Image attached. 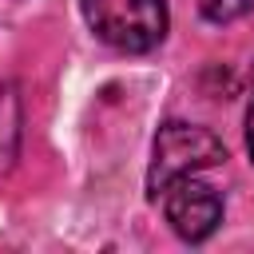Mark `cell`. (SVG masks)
Listing matches in <instances>:
<instances>
[{
	"label": "cell",
	"mask_w": 254,
	"mask_h": 254,
	"mask_svg": "<svg viewBox=\"0 0 254 254\" xmlns=\"http://www.w3.org/2000/svg\"><path fill=\"white\" fill-rule=\"evenodd\" d=\"M198 12L210 24H230L246 12H254V0H198Z\"/></svg>",
	"instance_id": "obj_5"
},
{
	"label": "cell",
	"mask_w": 254,
	"mask_h": 254,
	"mask_svg": "<svg viewBox=\"0 0 254 254\" xmlns=\"http://www.w3.org/2000/svg\"><path fill=\"white\" fill-rule=\"evenodd\" d=\"M246 147H250V163H254V95H250V107H246Z\"/></svg>",
	"instance_id": "obj_6"
},
{
	"label": "cell",
	"mask_w": 254,
	"mask_h": 254,
	"mask_svg": "<svg viewBox=\"0 0 254 254\" xmlns=\"http://www.w3.org/2000/svg\"><path fill=\"white\" fill-rule=\"evenodd\" d=\"M226 159V147L214 131L194 127V123H163L155 135V151H151V171H147V190L151 198H159L175 179L210 171Z\"/></svg>",
	"instance_id": "obj_1"
},
{
	"label": "cell",
	"mask_w": 254,
	"mask_h": 254,
	"mask_svg": "<svg viewBox=\"0 0 254 254\" xmlns=\"http://www.w3.org/2000/svg\"><path fill=\"white\" fill-rule=\"evenodd\" d=\"M83 16L119 52H151L167 36V0H83Z\"/></svg>",
	"instance_id": "obj_2"
},
{
	"label": "cell",
	"mask_w": 254,
	"mask_h": 254,
	"mask_svg": "<svg viewBox=\"0 0 254 254\" xmlns=\"http://www.w3.org/2000/svg\"><path fill=\"white\" fill-rule=\"evenodd\" d=\"M16 143H20V103H16V91L4 87L0 91V167H12Z\"/></svg>",
	"instance_id": "obj_4"
},
{
	"label": "cell",
	"mask_w": 254,
	"mask_h": 254,
	"mask_svg": "<svg viewBox=\"0 0 254 254\" xmlns=\"http://www.w3.org/2000/svg\"><path fill=\"white\" fill-rule=\"evenodd\" d=\"M163 210H167V222L179 238L187 242H202L218 230L222 222V198L214 187H206L198 175H187V179H175L167 190H163Z\"/></svg>",
	"instance_id": "obj_3"
}]
</instances>
